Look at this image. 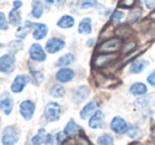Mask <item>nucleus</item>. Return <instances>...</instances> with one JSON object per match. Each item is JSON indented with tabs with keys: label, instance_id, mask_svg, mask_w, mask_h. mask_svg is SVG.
<instances>
[{
	"label": "nucleus",
	"instance_id": "obj_1",
	"mask_svg": "<svg viewBox=\"0 0 155 145\" xmlns=\"http://www.w3.org/2000/svg\"><path fill=\"white\" fill-rule=\"evenodd\" d=\"M20 138V129L16 126H8L5 127L2 134L1 142L2 145H15Z\"/></svg>",
	"mask_w": 155,
	"mask_h": 145
},
{
	"label": "nucleus",
	"instance_id": "obj_2",
	"mask_svg": "<svg viewBox=\"0 0 155 145\" xmlns=\"http://www.w3.org/2000/svg\"><path fill=\"white\" fill-rule=\"evenodd\" d=\"M121 47H122V41L119 37H113L102 42L98 49L104 54H115L119 49H121Z\"/></svg>",
	"mask_w": 155,
	"mask_h": 145
},
{
	"label": "nucleus",
	"instance_id": "obj_3",
	"mask_svg": "<svg viewBox=\"0 0 155 145\" xmlns=\"http://www.w3.org/2000/svg\"><path fill=\"white\" fill-rule=\"evenodd\" d=\"M16 67V58L13 54H3L0 58V73L11 74Z\"/></svg>",
	"mask_w": 155,
	"mask_h": 145
},
{
	"label": "nucleus",
	"instance_id": "obj_4",
	"mask_svg": "<svg viewBox=\"0 0 155 145\" xmlns=\"http://www.w3.org/2000/svg\"><path fill=\"white\" fill-rule=\"evenodd\" d=\"M116 59L117 56L115 54H104V52H101V54L95 56L93 64L95 67L102 68V67H106L110 64H112Z\"/></svg>",
	"mask_w": 155,
	"mask_h": 145
},
{
	"label": "nucleus",
	"instance_id": "obj_5",
	"mask_svg": "<svg viewBox=\"0 0 155 145\" xmlns=\"http://www.w3.org/2000/svg\"><path fill=\"white\" fill-rule=\"evenodd\" d=\"M61 116V106L55 102H50L45 108V117L49 122H55Z\"/></svg>",
	"mask_w": 155,
	"mask_h": 145
},
{
	"label": "nucleus",
	"instance_id": "obj_6",
	"mask_svg": "<svg viewBox=\"0 0 155 145\" xmlns=\"http://www.w3.org/2000/svg\"><path fill=\"white\" fill-rule=\"evenodd\" d=\"M26 27L28 28H33V37L37 41L43 40L46 37L48 33V27L45 24H41V22H31L29 20L26 22Z\"/></svg>",
	"mask_w": 155,
	"mask_h": 145
},
{
	"label": "nucleus",
	"instance_id": "obj_7",
	"mask_svg": "<svg viewBox=\"0 0 155 145\" xmlns=\"http://www.w3.org/2000/svg\"><path fill=\"white\" fill-rule=\"evenodd\" d=\"M14 107V100L12 98L11 94L5 92L0 95V110L2 111L5 115L11 114Z\"/></svg>",
	"mask_w": 155,
	"mask_h": 145
},
{
	"label": "nucleus",
	"instance_id": "obj_8",
	"mask_svg": "<svg viewBox=\"0 0 155 145\" xmlns=\"http://www.w3.org/2000/svg\"><path fill=\"white\" fill-rule=\"evenodd\" d=\"M30 81L31 78L28 75H18V76H16L11 85L12 92L13 93H20V92H22V90L27 87V85Z\"/></svg>",
	"mask_w": 155,
	"mask_h": 145
},
{
	"label": "nucleus",
	"instance_id": "obj_9",
	"mask_svg": "<svg viewBox=\"0 0 155 145\" xmlns=\"http://www.w3.org/2000/svg\"><path fill=\"white\" fill-rule=\"evenodd\" d=\"M19 112L26 121H30L35 112V104L31 100H24L19 106Z\"/></svg>",
	"mask_w": 155,
	"mask_h": 145
},
{
	"label": "nucleus",
	"instance_id": "obj_10",
	"mask_svg": "<svg viewBox=\"0 0 155 145\" xmlns=\"http://www.w3.org/2000/svg\"><path fill=\"white\" fill-rule=\"evenodd\" d=\"M29 54H30L31 59L36 62H44L47 58L45 50L38 43H34L31 45L30 49H29Z\"/></svg>",
	"mask_w": 155,
	"mask_h": 145
},
{
	"label": "nucleus",
	"instance_id": "obj_11",
	"mask_svg": "<svg viewBox=\"0 0 155 145\" xmlns=\"http://www.w3.org/2000/svg\"><path fill=\"white\" fill-rule=\"evenodd\" d=\"M65 47V42L60 37H51L46 43V50L49 54L58 52Z\"/></svg>",
	"mask_w": 155,
	"mask_h": 145
},
{
	"label": "nucleus",
	"instance_id": "obj_12",
	"mask_svg": "<svg viewBox=\"0 0 155 145\" xmlns=\"http://www.w3.org/2000/svg\"><path fill=\"white\" fill-rule=\"evenodd\" d=\"M110 128L116 133H124V132H127L129 126H127V122L124 121V119H122L121 116H116L110 122Z\"/></svg>",
	"mask_w": 155,
	"mask_h": 145
},
{
	"label": "nucleus",
	"instance_id": "obj_13",
	"mask_svg": "<svg viewBox=\"0 0 155 145\" xmlns=\"http://www.w3.org/2000/svg\"><path fill=\"white\" fill-rule=\"evenodd\" d=\"M89 88L87 85H80V87L75 88L72 92V98L74 102H82L89 96Z\"/></svg>",
	"mask_w": 155,
	"mask_h": 145
},
{
	"label": "nucleus",
	"instance_id": "obj_14",
	"mask_svg": "<svg viewBox=\"0 0 155 145\" xmlns=\"http://www.w3.org/2000/svg\"><path fill=\"white\" fill-rule=\"evenodd\" d=\"M74 71L71 68H68V67H63V68L58 69V73L55 75V78L58 79L60 82H69L73 79L74 77Z\"/></svg>",
	"mask_w": 155,
	"mask_h": 145
},
{
	"label": "nucleus",
	"instance_id": "obj_15",
	"mask_svg": "<svg viewBox=\"0 0 155 145\" xmlns=\"http://www.w3.org/2000/svg\"><path fill=\"white\" fill-rule=\"evenodd\" d=\"M89 127L94 128V129H98V128H102L104 125V115L101 111L97 110L93 115L91 116L89 119Z\"/></svg>",
	"mask_w": 155,
	"mask_h": 145
},
{
	"label": "nucleus",
	"instance_id": "obj_16",
	"mask_svg": "<svg viewBox=\"0 0 155 145\" xmlns=\"http://www.w3.org/2000/svg\"><path fill=\"white\" fill-rule=\"evenodd\" d=\"M96 111H97V102H96V100H91L83 107V109L80 112V116L82 119H86L91 117Z\"/></svg>",
	"mask_w": 155,
	"mask_h": 145
},
{
	"label": "nucleus",
	"instance_id": "obj_17",
	"mask_svg": "<svg viewBox=\"0 0 155 145\" xmlns=\"http://www.w3.org/2000/svg\"><path fill=\"white\" fill-rule=\"evenodd\" d=\"M153 105H155V93L143 96V97L139 98L135 102V106L139 109L148 108V107L153 106Z\"/></svg>",
	"mask_w": 155,
	"mask_h": 145
},
{
	"label": "nucleus",
	"instance_id": "obj_18",
	"mask_svg": "<svg viewBox=\"0 0 155 145\" xmlns=\"http://www.w3.org/2000/svg\"><path fill=\"white\" fill-rule=\"evenodd\" d=\"M78 31L81 34H91L93 31V27H91V19L89 17H85L79 24L78 27Z\"/></svg>",
	"mask_w": 155,
	"mask_h": 145
},
{
	"label": "nucleus",
	"instance_id": "obj_19",
	"mask_svg": "<svg viewBox=\"0 0 155 145\" xmlns=\"http://www.w3.org/2000/svg\"><path fill=\"white\" fill-rule=\"evenodd\" d=\"M56 25L61 29H70L74 26V18L71 15H63L58 20Z\"/></svg>",
	"mask_w": 155,
	"mask_h": 145
},
{
	"label": "nucleus",
	"instance_id": "obj_20",
	"mask_svg": "<svg viewBox=\"0 0 155 145\" xmlns=\"http://www.w3.org/2000/svg\"><path fill=\"white\" fill-rule=\"evenodd\" d=\"M130 92H131L132 95L135 96H142L148 92V88L144 83L142 82H136L134 85H131L130 88Z\"/></svg>",
	"mask_w": 155,
	"mask_h": 145
},
{
	"label": "nucleus",
	"instance_id": "obj_21",
	"mask_svg": "<svg viewBox=\"0 0 155 145\" xmlns=\"http://www.w3.org/2000/svg\"><path fill=\"white\" fill-rule=\"evenodd\" d=\"M48 134L46 133V130L44 128H41L38 130V133L35 134L31 138V144L32 145H41L44 143H47Z\"/></svg>",
	"mask_w": 155,
	"mask_h": 145
},
{
	"label": "nucleus",
	"instance_id": "obj_22",
	"mask_svg": "<svg viewBox=\"0 0 155 145\" xmlns=\"http://www.w3.org/2000/svg\"><path fill=\"white\" fill-rule=\"evenodd\" d=\"M81 130H82L81 126L75 123L73 119H70V121L66 124V126H65L64 132L66 136H72V134H77L78 131H81Z\"/></svg>",
	"mask_w": 155,
	"mask_h": 145
},
{
	"label": "nucleus",
	"instance_id": "obj_23",
	"mask_svg": "<svg viewBox=\"0 0 155 145\" xmlns=\"http://www.w3.org/2000/svg\"><path fill=\"white\" fill-rule=\"evenodd\" d=\"M32 16L36 19L41 17L44 14V5L41 0H34L32 3V12H31Z\"/></svg>",
	"mask_w": 155,
	"mask_h": 145
},
{
	"label": "nucleus",
	"instance_id": "obj_24",
	"mask_svg": "<svg viewBox=\"0 0 155 145\" xmlns=\"http://www.w3.org/2000/svg\"><path fill=\"white\" fill-rule=\"evenodd\" d=\"M148 65H149V61L137 60V61H135V62L132 63L131 69H130V71H131V73H133V74H139V73H141Z\"/></svg>",
	"mask_w": 155,
	"mask_h": 145
},
{
	"label": "nucleus",
	"instance_id": "obj_25",
	"mask_svg": "<svg viewBox=\"0 0 155 145\" xmlns=\"http://www.w3.org/2000/svg\"><path fill=\"white\" fill-rule=\"evenodd\" d=\"M98 5L97 0H78L77 1V8L79 10H87L93 9Z\"/></svg>",
	"mask_w": 155,
	"mask_h": 145
},
{
	"label": "nucleus",
	"instance_id": "obj_26",
	"mask_svg": "<svg viewBox=\"0 0 155 145\" xmlns=\"http://www.w3.org/2000/svg\"><path fill=\"white\" fill-rule=\"evenodd\" d=\"M9 22H11L13 26H19L21 22V14H20L19 10L13 9L9 13Z\"/></svg>",
	"mask_w": 155,
	"mask_h": 145
},
{
	"label": "nucleus",
	"instance_id": "obj_27",
	"mask_svg": "<svg viewBox=\"0 0 155 145\" xmlns=\"http://www.w3.org/2000/svg\"><path fill=\"white\" fill-rule=\"evenodd\" d=\"M49 94L52 97L62 98L65 96V89H64V87L61 85H54L53 87H51V89H50Z\"/></svg>",
	"mask_w": 155,
	"mask_h": 145
},
{
	"label": "nucleus",
	"instance_id": "obj_28",
	"mask_svg": "<svg viewBox=\"0 0 155 145\" xmlns=\"http://www.w3.org/2000/svg\"><path fill=\"white\" fill-rule=\"evenodd\" d=\"M73 61H74V56L72 54H66L58 58V60L56 61V65L58 66H67V65L73 63Z\"/></svg>",
	"mask_w": 155,
	"mask_h": 145
},
{
	"label": "nucleus",
	"instance_id": "obj_29",
	"mask_svg": "<svg viewBox=\"0 0 155 145\" xmlns=\"http://www.w3.org/2000/svg\"><path fill=\"white\" fill-rule=\"evenodd\" d=\"M97 143L99 145H114V139L110 134L104 133L98 138Z\"/></svg>",
	"mask_w": 155,
	"mask_h": 145
},
{
	"label": "nucleus",
	"instance_id": "obj_30",
	"mask_svg": "<svg viewBox=\"0 0 155 145\" xmlns=\"http://www.w3.org/2000/svg\"><path fill=\"white\" fill-rule=\"evenodd\" d=\"M141 10L140 9H135V10H132L130 12V14L127 15V22H137L138 19L140 18L141 16Z\"/></svg>",
	"mask_w": 155,
	"mask_h": 145
},
{
	"label": "nucleus",
	"instance_id": "obj_31",
	"mask_svg": "<svg viewBox=\"0 0 155 145\" xmlns=\"http://www.w3.org/2000/svg\"><path fill=\"white\" fill-rule=\"evenodd\" d=\"M9 47L11 49V51L13 54L15 52H18L19 50H21L24 48V43H22L20 40H17V41H12L11 43L9 44Z\"/></svg>",
	"mask_w": 155,
	"mask_h": 145
},
{
	"label": "nucleus",
	"instance_id": "obj_32",
	"mask_svg": "<svg viewBox=\"0 0 155 145\" xmlns=\"http://www.w3.org/2000/svg\"><path fill=\"white\" fill-rule=\"evenodd\" d=\"M127 132V134H129V136H131V138H137V136H139L141 130H140V128L137 127V126L131 125V126H129Z\"/></svg>",
	"mask_w": 155,
	"mask_h": 145
},
{
	"label": "nucleus",
	"instance_id": "obj_33",
	"mask_svg": "<svg viewBox=\"0 0 155 145\" xmlns=\"http://www.w3.org/2000/svg\"><path fill=\"white\" fill-rule=\"evenodd\" d=\"M123 17H124V13H123L122 11H115L112 16V22H114V24H119V22L123 19Z\"/></svg>",
	"mask_w": 155,
	"mask_h": 145
},
{
	"label": "nucleus",
	"instance_id": "obj_34",
	"mask_svg": "<svg viewBox=\"0 0 155 145\" xmlns=\"http://www.w3.org/2000/svg\"><path fill=\"white\" fill-rule=\"evenodd\" d=\"M9 29V24H8L7 17H5L3 12H0V30H8Z\"/></svg>",
	"mask_w": 155,
	"mask_h": 145
},
{
	"label": "nucleus",
	"instance_id": "obj_35",
	"mask_svg": "<svg viewBox=\"0 0 155 145\" xmlns=\"http://www.w3.org/2000/svg\"><path fill=\"white\" fill-rule=\"evenodd\" d=\"M136 0H121L119 3V7L123 8V9H131L135 5Z\"/></svg>",
	"mask_w": 155,
	"mask_h": 145
},
{
	"label": "nucleus",
	"instance_id": "obj_36",
	"mask_svg": "<svg viewBox=\"0 0 155 145\" xmlns=\"http://www.w3.org/2000/svg\"><path fill=\"white\" fill-rule=\"evenodd\" d=\"M29 32V28L28 27H19V29H18V31L16 32V36L19 37V39H25V37L27 36V34H28Z\"/></svg>",
	"mask_w": 155,
	"mask_h": 145
},
{
	"label": "nucleus",
	"instance_id": "obj_37",
	"mask_svg": "<svg viewBox=\"0 0 155 145\" xmlns=\"http://www.w3.org/2000/svg\"><path fill=\"white\" fill-rule=\"evenodd\" d=\"M31 71H32L33 78H34L37 82L39 83V82H41V81H44V74L41 73V71H35V69H31Z\"/></svg>",
	"mask_w": 155,
	"mask_h": 145
},
{
	"label": "nucleus",
	"instance_id": "obj_38",
	"mask_svg": "<svg viewBox=\"0 0 155 145\" xmlns=\"http://www.w3.org/2000/svg\"><path fill=\"white\" fill-rule=\"evenodd\" d=\"M77 142H78V145H91L89 144V141L87 140V138L84 136V133L78 136Z\"/></svg>",
	"mask_w": 155,
	"mask_h": 145
},
{
	"label": "nucleus",
	"instance_id": "obj_39",
	"mask_svg": "<svg viewBox=\"0 0 155 145\" xmlns=\"http://www.w3.org/2000/svg\"><path fill=\"white\" fill-rule=\"evenodd\" d=\"M48 5H55V7H58V5H62L63 3L65 2V0H44Z\"/></svg>",
	"mask_w": 155,
	"mask_h": 145
},
{
	"label": "nucleus",
	"instance_id": "obj_40",
	"mask_svg": "<svg viewBox=\"0 0 155 145\" xmlns=\"http://www.w3.org/2000/svg\"><path fill=\"white\" fill-rule=\"evenodd\" d=\"M147 81L149 85H151L152 87H155V71H153L148 77H147Z\"/></svg>",
	"mask_w": 155,
	"mask_h": 145
},
{
	"label": "nucleus",
	"instance_id": "obj_41",
	"mask_svg": "<svg viewBox=\"0 0 155 145\" xmlns=\"http://www.w3.org/2000/svg\"><path fill=\"white\" fill-rule=\"evenodd\" d=\"M135 47H136V43H134V42H130V43L125 44L124 48H123V49H124L123 51H124V52H130L131 50H133Z\"/></svg>",
	"mask_w": 155,
	"mask_h": 145
},
{
	"label": "nucleus",
	"instance_id": "obj_42",
	"mask_svg": "<svg viewBox=\"0 0 155 145\" xmlns=\"http://www.w3.org/2000/svg\"><path fill=\"white\" fill-rule=\"evenodd\" d=\"M144 5L147 7V9L152 10L155 8V0H143Z\"/></svg>",
	"mask_w": 155,
	"mask_h": 145
},
{
	"label": "nucleus",
	"instance_id": "obj_43",
	"mask_svg": "<svg viewBox=\"0 0 155 145\" xmlns=\"http://www.w3.org/2000/svg\"><path fill=\"white\" fill-rule=\"evenodd\" d=\"M13 7L15 10H19L20 8L22 7V2L20 1V0H15V1L13 2Z\"/></svg>",
	"mask_w": 155,
	"mask_h": 145
},
{
	"label": "nucleus",
	"instance_id": "obj_44",
	"mask_svg": "<svg viewBox=\"0 0 155 145\" xmlns=\"http://www.w3.org/2000/svg\"><path fill=\"white\" fill-rule=\"evenodd\" d=\"M94 43H95V39H91V40H88V42H87V45L91 46V45H94Z\"/></svg>",
	"mask_w": 155,
	"mask_h": 145
},
{
	"label": "nucleus",
	"instance_id": "obj_45",
	"mask_svg": "<svg viewBox=\"0 0 155 145\" xmlns=\"http://www.w3.org/2000/svg\"><path fill=\"white\" fill-rule=\"evenodd\" d=\"M152 138L155 140V125H154V127L152 128Z\"/></svg>",
	"mask_w": 155,
	"mask_h": 145
},
{
	"label": "nucleus",
	"instance_id": "obj_46",
	"mask_svg": "<svg viewBox=\"0 0 155 145\" xmlns=\"http://www.w3.org/2000/svg\"><path fill=\"white\" fill-rule=\"evenodd\" d=\"M150 17H151V18H152V19H154V20H155V11H153V12H152V13H151Z\"/></svg>",
	"mask_w": 155,
	"mask_h": 145
},
{
	"label": "nucleus",
	"instance_id": "obj_47",
	"mask_svg": "<svg viewBox=\"0 0 155 145\" xmlns=\"http://www.w3.org/2000/svg\"><path fill=\"white\" fill-rule=\"evenodd\" d=\"M130 145H140L139 143H132V144H130Z\"/></svg>",
	"mask_w": 155,
	"mask_h": 145
},
{
	"label": "nucleus",
	"instance_id": "obj_48",
	"mask_svg": "<svg viewBox=\"0 0 155 145\" xmlns=\"http://www.w3.org/2000/svg\"><path fill=\"white\" fill-rule=\"evenodd\" d=\"M0 129H1V121H0Z\"/></svg>",
	"mask_w": 155,
	"mask_h": 145
},
{
	"label": "nucleus",
	"instance_id": "obj_49",
	"mask_svg": "<svg viewBox=\"0 0 155 145\" xmlns=\"http://www.w3.org/2000/svg\"><path fill=\"white\" fill-rule=\"evenodd\" d=\"M65 145H71V144H69V143H67V144H65Z\"/></svg>",
	"mask_w": 155,
	"mask_h": 145
}]
</instances>
